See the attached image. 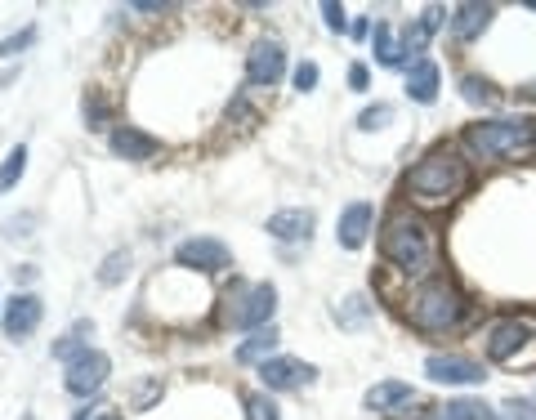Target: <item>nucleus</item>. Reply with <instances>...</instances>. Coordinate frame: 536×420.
I'll return each instance as SVG.
<instances>
[{
    "instance_id": "1",
    "label": "nucleus",
    "mask_w": 536,
    "mask_h": 420,
    "mask_svg": "<svg viewBox=\"0 0 536 420\" xmlns=\"http://www.w3.org/2000/svg\"><path fill=\"white\" fill-rule=\"evenodd\" d=\"M380 255H385L389 269L407 273V278H425L438 255L434 228L420 215H411V210H394V215L385 219V233H380Z\"/></svg>"
},
{
    "instance_id": "2",
    "label": "nucleus",
    "mask_w": 536,
    "mask_h": 420,
    "mask_svg": "<svg viewBox=\"0 0 536 420\" xmlns=\"http://www.w3.org/2000/svg\"><path fill=\"white\" fill-rule=\"evenodd\" d=\"M465 188H469V166H465L461 152H452V148L425 152L407 175V197L416 206H434V210L452 206Z\"/></svg>"
},
{
    "instance_id": "3",
    "label": "nucleus",
    "mask_w": 536,
    "mask_h": 420,
    "mask_svg": "<svg viewBox=\"0 0 536 420\" xmlns=\"http://www.w3.org/2000/svg\"><path fill=\"white\" fill-rule=\"evenodd\" d=\"M465 309H469L465 291L456 286V278H447V273H434V278H425L407 295V322L416 331H425V336L452 331L456 322L465 318Z\"/></svg>"
},
{
    "instance_id": "4",
    "label": "nucleus",
    "mask_w": 536,
    "mask_h": 420,
    "mask_svg": "<svg viewBox=\"0 0 536 420\" xmlns=\"http://www.w3.org/2000/svg\"><path fill=\"white\" fill-rule=\"evenodd\" d=\"M465 152L478 161H505V157H519L536 143V121L523 117H492V121H474L465 126Z\"/></svg>"
},
{
    "instance_id": "5",
    "label": "nucleus",
    "mask_w": 536,
    "mask_h": 420,
    "mask_svg": "<svg viewBox=\"0 0 536 420\" xmlns=\"http://www.w3.org/2000/svg\"><path fill=\"white\" fill-rule=\"evenodd\" d=\"M536 340V322L523 318V313H510V318H496L483 336V353L492 362H514L523 349Z\"/></svg>"
},
{
    "instance_id": "6",
    "label": "nucleus",
    "mask_w": 536,
    "mask_h": 420,
    "mask_svg": "<svg viewBox=\"0 0 536 420\" xmlns=\"http://www.w3.org/2000/svg\"><path fill=\"white\" fill-rule=\"evenodd\" d=\"M228 304H237V309L224 313L228 327H255V331H260L264 322L277 313V291L268 282H260V286H246V291L228 295Z\"/></svg>"
},
{
    "instance_id": "7",
    "label": "nucleus",
    "mask_w": 536,
    "mask_h": 420,
    "mask_svg": "<svg viewBox=\"0 0 536 420\" xmlns=\"http://www.w3.org/2000/svg\"><path fill=\"white\" fill-rule=\"evenodd\" d=\"M108 371H112L108 353H99V349H85L76 362H67V376H63V385H67V394H76V398H90V394H99V389H103V380H108Z\"/></svg>"
},
{
    "instance_id": "8",
    "label": "nucleus",
    "mask_w": 536,
    "mask_h": 420,
    "mask_svg": "<svg viewBox=\"0 0 536 420\" xmlns=\"http://www.w3.org/2000/svg\"><path fill=\"white\" fill-rule=\"evenodd\" d=\"M425 376L438 380V385H483L487 371H483V362L465 358V353H429Z\"/></svg>"
},
{
    "instance_id": "9",
    "label": "nucleus",
    "mask_w": 536,
    "mask_h": 420,
    "mask_svg": "<svg viewBox=\"0 0 536 420\" xmlns=\"http://www.w3.org/2000/svg\"><path fill=\"white\" fill-rule=\"evenodd\" d=\"M175 260L184 264V269H201V273H224L228 264H233V251H228L219 237H188V242H179Z\"/></svg>"
},
{
    "instance_id": "10",
    "label": "nucleus",
    "mask_w": 536,
    "mask_h": 420,
    "mask_svg": "<svg viewBox=\"0 0 536 420\" xmlns=\"http://www.w3.org/2000/svg\"><path fill=\"white\" fill-rule=\"evenodd\" d=\"M286 72V50L277 41H260L246 54V81L251 85H277Z\"/></svg>"
},
{
    "instance_id": "11",
    "label": "nucleus",
    "mask_w": 536,
    "mask_h": 420,
    "mask_svg": "<svg viewBox=\"0 0 536 420\" xmlns=\"http://www.w3.org/2000/svg\"><path fill=\"white\" fill-rule=\"evenodd\" d=\"M371 224H376V210H371V202H349L340 210V224H335V242H340L344 251H358V246H367Z\"/></svg>"
},
{
    "instance_id": "12",
    "label": "nucleus",
    "mask_w": 536,
    "mask_h": 420,
    "mask_svg": "<svg viewBox=\"0 0 536 420\" xmlns=\"http://www.w3.org/2000/svg\"><path fill=\"white\" fill-rule=\"evenodd\" d=\"M260 380L268 389H300V385L318 380V367H309V362H300V358H268L260 367Z\"/></svg>"
},
{
    "instance_id": "13",
    "label": "nucleus",
    "mask_w": 536,
    "mask_h": 420,
    "mask_svg": "<svg viewBox=\"0 0 536 420\" xmlns=\"http://www.w3.org/2000/svg\"><path fill=\"white\" fill-rule=\"evenodd\" d=\"M41 313H45L41 295H32V291L14 295V300L5 304V336H9V340H23V336H32V331L41 327Z\"/></svg>"
},
{
    "instance_id": "14",
    "label": "nucleus",
    "mask_w": 536,
    "mask_h": 420,
    "mask_svg": "<svg viewBox=\"0 0 536 420\" xmlns=\"http://www.w3.org/2000/svg\"><path fill=\"white\" fill-rule=\"evenodd\" d=\"M496 5H478V0H465V5L452 9V36L456 41H478V36L492 27Z\"/></svg>"
},
{
    "instance_id": "15",
    "label": "nucleus",
    "mask_w": 536,
    "mask_h": 420,
    "mask_svg": "<svg viewBox=\"0 0 536 420\" xmlns=\"http://www.w3.org/2000/svg\"><path fill=\"white\" fill-rule=\"evenodd\" d=\"M268 237H277V242H309L313 237V210H277V215H268Z\"/></svg>"
},
{
    "instance_id": "16",
    "label": "nucleus",
    "mask_w": 536,
    "mask_h": 420,
    "mask_svg": "<svg viewBox=\"0 0 536 420\" xmlns=\"http://www.w3.org/2000/svg\"><path fill=\"white\" fill-rule=\"evenodd\" d=\"M108 143H112V152H117V157H126V161H148V157H157V152H161L157 139L143 135V130H134V126H117Z\"/></svg>"
},
{
    "instance_id": "17",
    "label": "nucleus",
    "mask_w": 536,
    "mask_h": 420,
    "mask_svg": "<svg viewBox=\"0 0 536 420\" xmlns=\"http://www.w3.org/2000/svg\"><path fill=\"white\" fill-rule=\"evenodd\" d=\"M438 85H443V72H438L434 59H416L407 68V94L416 103H434L438 99Z\"/></svg>"
},
{
    "instance_id": "18",
    "label": "nucleus",
    "mask_w": 536,
    "mask_h": 420,
    "mask_svg": "<svg viewBox=\"0 0 536 420\" xmlns=\"http://www.w3.org/2000/svg\"><path fill=\"white\" fill-rule=\"evenodd\" d=\"M402 403H416V389L407 380H385V385H371L367 389V407L371 412H394Z\"/></svg>"
},
{
    "instance_id": "19",
    "label": "nucleus",
    "mask_w": 536,
    "mask_h": 420,
    "mask_svg": "<svg viewBox=\"0 0 536 420\" xmlns=\"http://www.w3.org/2000/svg\"><path fill=\"white\" fill-rule=\"evenodd\" d=\"M371 50H376V63H380V68H402V59H407V45L398 41L389 23H376V27H371Z\"/></svg>"
},
{
    "instance_id": "20",
    "label": "nucleus",
    "mask_w": 536,
    "mask_h": 420,
    "mask_svg": "<svg viewBox=\"0 0 536 420\" xmlns=\"http://www.w3.org/2000/svg\"><path fill=\"white\" fill-rule=\"evenodd\" d=\"M376 318V304H371V295H362V291H353L344 304H335V322H340L344 331H358L362 322H371Z\"/></svg>"
},
{
    "instance_id": "21",
    "label": "nucleus",
    "mask_w": 536,
    "mask_h": 420,
    "mask_svg": "<svg viewBox=\"0 0 536 420\" xmlns=\"http://www.w3.org/2000/svg\"><path fill=\"white\" fill-rule=\"evenodd\" d=\"M273 349H277V331L260 327L251 340H242V345H237V362H268V358H273Z\"/></svg>"
},
{
    "instance_id": "22",
    "label": "nucleus",
    "mask_w": 536,
    "mask_h": 420,
    "mask_svg": "<svg viewBox=\"0 0 536 420\" xmlns=\"http://www.w3.org/2000/svg\"><path fill=\"white\" fill-rule=\"evenodd\" d=\"M429 420H492V416H487V407L474 403V398H452V403L434 407Z\"/></svg>"
},
{
    "instance_id": "23",
    "label": "nucleus",
    "mask_w": 536,
    "mask_h": 420,
    "mask_svg": "<svg viewBox=\"0 0 536 420\" xmlns=\"http://www.w3.org/2000/svg\"><path fill=\"white\" fill-rule=\"evenodd\" d=\"M461 94H465V103H483V108H492L496 99H501V94H496V85L492 81H483V76H465L461 81Z\"/></svg>"
},
{
    "instance_id": "24",
    "label": "nucleus",
    "mask_w": 536,
    "mask_h": 420,
    "mask_svg": "<svg viewBox=\"0 0 536 420\" xmlns=\"http://www.w3.org/2000/svg\"><path fill=\"white\" fill-rule=\"evenodd\" d=\"M85 331H90V322H81V327H72L63 340H54V358L63 362H76L85 353Z\"/></svg>"
},
{
    "instance_id": "25",
    "label": "nucleus",
    "mask_w": 536,
    "mask_h": 420,
    "mask_svg": "<svg viewBox=\"0 0 536 420\" xmlns=\"http://www.w3.org/2000/svg\"><path fill=\"white\" fill-rule=\"evenodd\" d=\"M23 170H27V148L18 143V148L5 157V166H0V193H5V188H14L18 179H23Z\"/></svg>"
},
{
    "instance_id": "26",
    "label": "nucleus",
    "mask_w": 536,
    "mask_h": 420,
    "mask_svg": "<svg viewBox=\"0 0 536 420\" xmlns=\"http://www.w3.org/2000/svg\"><path fill=\"white\" fill-rule=\"evenodd\" d=\"M126 269H130V255H126V251L108 255V260H103V269H99V282H103V286H117L121 278H126Z\"/></svg>"
},
{
    "instance_id": "27",
    "label": "nucleus",
    "mask_w": 536,
    "mask_h": 420,
    "mask_svg": "<svg viewBox=\"0 0 536 420\" xmlns=\"http://www.w3.org/2000/svg\"><path fill=\"white\" fill-rule=\"evenodd\" d=\"M246 420H282L268 394H246Z\"/></svg>"
},
{
    "instance_id": "28",
    "label": "nucleus",
    "mask_w": 536,
    "mask_h": 420,
    "mask_svg": "<svg viewBox=\"0 0 536 420\" xmlns=\"http://www.w3.org/2000/svg\"><path fill=\"white\" fill-rule=\"evenodd\" d=\"M389 121H394V108H389V103H376V108H367L358 117V130H367V135H371V130H385Z\"/></svg>"
},
{
    "instance_id": "29",
    "label": "nucleus",
    "mask_w": 536,
    "mask_h": 420,
    "mask_svg": "<svg viewBox=\"0 0 536 420\" xmlns=\"http://www.w3.org/2000/svg\"><path fill=\"white\" fill-rule=\"evenodd\" d=\"M505 416L510 420H536V398H505Z\"/></svg>"
},
{
    "instance_id": "30",
    "label": "nucleus",
    "mask_w": 536,
    "mask_h": 420,
    "mask_svg": "<svg viewBox=\"0 0 536 420\" xmlns=\"http://www.w3.org/2000/svg\"><path fill=\"white\" fill-rule=\"evenodd\" d=\"M313 85H318V63H300V68H295V90L309 94Z\"/></svg>"
},
{
    "instance_id": "31",
    "label": "nucleus",
    "mask_w": 536,
    "mask_h": 420,
    "mask_svg": "<svg viewBox=\"0 0 536 420\" xmlns=\"http://www.w3.org/2000/svg\"><path fill=\"white\" fill-rule=\"evenodd\" d=\"M322 18H327L331 32H344V27H349V18H344V9L335 5V0H327V5H322Z\"/></svg>"
},
{
    "instance_id": "32",
    "label": "nucleus",
    "mask_w": 536,
    "mask_h": 420,
    "mask_svg": "<svg viewBox=\"0 0 536 420\" xmlns=\"http://www.w3.org/2000/svg\"><path fill=\"white\" fill-rule=\"evenodd\" d=\"M27 41H32V27H27V32L23 36H9V41H0V59H14V54L18 50H23V45Z\"/></svg>"
},
{
    "instance_id": "33",
    "label": "nucleus",
    "mask_w": 536,
    "mask_h": 420,
    "mask_svg": "<svg viewBox=\"0 0 536 420\" xmlns=\"http://www.w3.org/2000/svg\"><path fill=\"white\" fill-rule=\"evenodd\" d=\"M367 81H371L367 68H362V63H353V68H349V85H353V90H367Z\"/></svg>"
},
{
    "instance_id": "34",
    "label": "nucleus",
    "mask_w": 536,
    "mask_h": 420,
    "mask_svg": "<svg viewBox=\"0 0 536 420\" xmlns=\"http://www.w3.org/2000/svg\"><path fill=\"white\" fill-rule=\"evenodd\" d=\"M514 99H519V103H536V81L519 85V90H514Z\"/></svg>"
},
{
    "instance_id": "35",
    "label": "nucleus",
    "mask_w": 536,
    "mask_h": 420,
    "mask_svg": "<svg viewBox=\"0 0 536 420\" xmlns=\"http://www.w3.org/2000/svg\"><path fill=\"white\" fill-rule=\"evenodd\" d=\"M99 420H121V416H117V412H103V416H99Z\"/></svg>"
},
{
    "instance_id": "36",
    "label": "nucleus",
    "mask_w": 536,
    "mask_h": 420,
    "mask_svg": "<svg viewBox=\"0 0 536 420\" xmlns=\"http://www.w3.org/2000/svg\"><path fill=\"white\" fill-rule=\"evenodd\" d=\"M528 9H536V0H528Z\"/></svg>"
}]
</instances>
